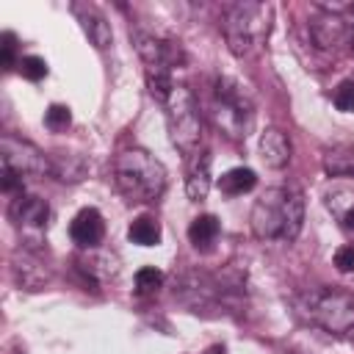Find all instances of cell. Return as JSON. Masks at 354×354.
Masks as SVG:
<instances>
[{
	"instance_id": "13",
	"label": "cell",
	"mask_w": 354,
	"mask_h": 354,
	"mask_svg": "<svg viewBox=\"0 0 354 354\" xmlns=\"http://www.w3.org/2000/svg\"><path fill=\"white\" fill-rule=\"evenodd\" d=\"M260 158L268 169H285L293 158L290 138L279 127H266L260 133Z\"/></svg>"
},
{
	"instance_id": "2",
	"label": "cell",
	"mask_w": 354,
	"mask_h": 354,
	"mask_svg": "<svg viewBox=\"0 0 354 354\" xmlns=\"http://www.w3.org/2000/svg\"><path fill=\"white\" fill-rule=\"evenodd\" d=\"M271 28H274V8L268 3H257V0L232 3L221 22L227 47L238 58L254 55L268 41Z\"/></svg>"
},
{
	"instance_id": "10",
	"label": "cell",
	"mask_w": 354,
	"mask_h": 354,
	"mask_svg": "<svg viewBox=\"0 0 354 354\" xmlns=\"http://www.w3.org/2000/svg\"><path fill=\"white\" fill-rule=\"evenodd\" d=\"M69 235H72V241H75L80 249H97V246L102 243V238H105V221H102L100 210H97V207H83V210L72 218Z\"/></svg>"
},
{
	"instance_id": "7",
	"label": "cell",
	"mask_w": 354,
	"mask_h": 354,
	"mask_svg": "<svg viewBox=\"0 0 354 354\" xmlns=\"http://www.w3.org/2000/svg\"><path fill=\"white\" fill-rule=\"evenodd\" d=\"M0 163L14 169L19 177H41V174H53L50 158L30 141L17 138L11 133L3 136L0 141Z\"/></svg>"
},
{
	"instance_id": "23",
	"label": "cell",
	"mask_w": 354,
	"mask_h": 354,
	"mask_svg": "<svg viewBox=\"0 0 354 354\" xmlns=\"http://www.w3.org/2000/svg\"><path fill=\"white\" fill-rule=\"evenodd\" d=\"M127 238L138 246H158L160 243V224L152 216H138L127 227Z\"/></svg>"
},
{
	"instance_id": "19",
	"label": "cell",
	"mask_w": 354,
	"mask_h": 354,
	"mask_svg": "<svg viewBox=\"0 0 354 354\" xmlns=\"http://www.w3.org/2000/svg\"><path fill=\"white\" fill-rule=\"evenodd\" d=\"M324 171L329 177H354V147L335 144L324 152Z\"/></svg>"
},
{
	"instance_id": "6",
	"label": "cell",
	"mask_w": 354,
	"mask_h": 354,
	"mask_svg": "<svg viewBox=\"0 0 354 354\" xmlns=\"http://www.w3.org/2000/svg\"><path fill=\"white\" fill-rule=\"evenodd\" d=\"M285 199L288 188H268L249 213V227L260 241H282L285 230Z\"/></svg>"
},
{
	"instance_id": "11",
	"label": "cell",
	"mask_w": 354,
	"mask_h": 354,
	"mask_svg": "<svg viewBox=\"0 0 354 354\" xmlns=\"http://www.w3.org/2000/svg\"><path fill=\"white\" fill-rule=\"evenodd\" d=\"M310 36L315 41V47L321 50H329L335 53L340 44H346V36H348V25L337 17V14H318L310 19Z\"/></svg>"
},
{
	"instance_id": "4",
	"label": "cell",
	"mask_w": 354,
	"mask_h": 354,
	"mask_svg": "<svg viewBox=\"0 0 354 354\" xmlns=\"http://www.w3.org/2000/svg\"><path fill=\"white\" fill-rule=\"evenodd\" d=\"M299 310L310 324L332 332V335H346L354 329V293L343 288H313L301 293Z\"/></svg>"
},
{
	"instance_id": "24",
	"label": "cell",
	"mask_w": 354,
	"mask_h": 354,
	"mask_svg": "<svg viewBox=\"0 0 354 354\" xmlns=\"http://www.w3.org/2000/svg\"><path fill=\"white\" fill-rule=\"evenodd\" d=\"M163 288V271L155 266H144L136 271V290L138 293H158Z\"/></svg>"
},
{
	"instance_id": "31",
	"label": "cell",
	"mask_w": 354,
	"mask_h": 354,
	"mask_svg": "<svg viewBox=\"0 0 354 354\" xmlns=\"http://www.w3.org/2000/svg\"><path fill=\"white\" fill-rule=\"evenodd\" d=\"M346 44L351 47V53H354V22L348 25V36H346Z\"/></svg>"
},
{
	"instance_id": "12",
	"label": "cell",
	"mask_w": 354,
	"mask_h": 354,
	"mask_svg": "<svg viewBox=\"0 0 354 354\" xmlns=\"http://www.w3.org/2000/svg\"><path fill=\"white\" fill-rule=\"evenodd\" d=\"M207 191H210V152L196 149L185 166V196L191 202H202L207 199Z\"/></svg>"
},
{
	"instance_id": "27",
	"label": "cell",
	"mask_w": 354,
	"mask_h": 354,
	"mask_svg": "<svg viewBox=\"0 0 354 354\" xmlns=\"http://www.w3.org/2000/svg\"><path fill=\"white\" fill-rule=\"evenodd\" d=\"M332 102H335V108H337V111L351 113V111H354V80H343V83L335 88Z\"/></svg>"
},
{
	"instance_id": "8",
	"label": "cell",
	"mask_w": 354,
	"mask_h": 354,
	"mask_svg": "<svg viewBox=\"0 0 354 354\" xmlns=\"http://www.w3.org/2000/svg\"><path fill=\"white\" fill-rule=\"evenodd\" d=\"M133 36V44H136V53L141 55V61L147 66H180L185 64V53L180 47V41L169 39V36H160V33H152L147 28H136L130 30Z\"/></svg>"
},
{
	"instance_id": "29",
	"label": "cell",
	"mask_w": 354,
	"mask_h": 354,
	"mask_svg": "<svg viewBox=\"0 0 354 354\" xmlns=\"http://www.w3.org/2000/svg\"><path fill=\"white\" fill-rule=\"evenodd\" d=\"M332 260H335V268H337L340 274H354V246H351V243L340 246Z\"/></svg>"
},
{
	"instance_id": "1",
	"label": "cell",
	"mask_w": 354,
	"mask_h": 354,
	"mask_svg": "<svg viewBox=\"0 0 354 354\" xmlns=\"http://www.w3.org/2000/svg\"><path fill=\"white\" fill-rule=\"evenodd\" d=\"M113 185L127 202L149 205L166 191V169L147 149H124L113 160Z\"/></svg>"
},
{
	"instance_id": "9",
	"label": "cell",
	"mask_w": 354,
	"mask_h": 354,
	"mask_svg": "<svg viewBox=\"0 0 354 354\" xmlns=\"http://www.w3.org/2000/svg\"><path fill=\"white\" fill-rule=\"evenodd\" d=\"M8 216L19 230H33V232H44L47 221H50V205L41 196L33 194H17L8 205Z\"/></svg>"
},
{
	"instance_id": "20",
	"label": "cell",
	"mask_w": 354,
	"mask_h": 354,
	"mask_svg": "<svg viewBox=\"0 0 354 354\" xmlns=\"http://www.w3.org/2000/svg\"><path fill=\"white\" fill-rule=\"evenodd\" d=\"M254 185H257V174L246 166H235L218 177V191L224 196H241V194L252 191Z\"/></svg>"
},
{
	"instance_id": "28",
	"label": "cell",
	"mask_w": 354,
	"mask_h": 354,
	"mask_svg": "<svg viewBox=\"0 0 354 354\" xmlns=\"http://www.w3.org/2000/svg\"><path fill=\"white\" fill-rule=\"evenodd\" d=\"M17 64H19L17 61V39H14V33H3L0 36V66L11 69Z\"/></svg>"
},
{
	"instance_id": "14",
	"label": "cell",
	"mask_w": 354,
	"mask_h": 354,
	"mask_svg": "<svg viewBox=\"0 0 354 354\" xmlns=\"http://www.w3.org/2000/svg\"><path fill=\"white\" fill-rule=\"evenodd\" d=\"M72 11H75V17L80 19L83 33L88 36V41H91L97 50H108V47L113 44V30H111V22L105 19V14H100L94 6H75Z\"/></svg>"
},
{
	"instance_id": "3",
	"label": "cell",
	"mask_w": 354,
	"mask_h": 354,
	"mask_svg": "<svg viewBox=\"0 0 354 354\" xmlns=\"http://www.w3.org/2000/svg\"><path fill=\"white\" fill-rule=\"evenodd\" d=\"M210 116L213 124L232 141H243L254 122V102L249 91L230 75H218L213 80L210 97Z\"/></svg>"
},
{
	"instance_id": "18",
	"label": "cell",
	"mask_w": 354,
	"mask_h": 354,
	"mask_svg": "<svg viewBox=\"0 0 354 354\" xmlns=\"http://www.w3.org/2000/svg\"><path fill=\"white\" fill-rule=\"evenodd\" d=\"M14 271H17L19 285L28 288V290H39V288H44L50 282V271L41 266V260L30 257L28 252H22V263L14 260Z\"/></svg>"
},
{
	"instance_id": "5",
	"label": "cell",
	"mask_w": 354,
	"mask_h": 354,
	"mask_svg": "<svg viewBox=\"0 0 354 354\" xmlns=\"http://www.w3.org/2000/svg\"><path fill=\"white\" fill-rule=\"evenodd\" d=\"M166 124H169V138L171 144L191 158L196 149H202V116H199V102L188 86H174L171 97L166 100Z\"/></svg>"
},
{
	"instance_id": "30",
	"label": "cell",
	"mask_w": 354,
	"mask_h": 354,
	"mask_svg": "<svg viewBox=\"0 0 354 354\" xmlns=\"http://www.w3.org/2000/svg\"><path fill=\"white\" fill-rule=\"evenodd\" d=\"M202 354H227V348H224L221 343H213V346H207Z\"/></svg>"
},
{
	"instance_id": "17",
	"label": "cell",
	"mask_w": 354,
	"mask_h": 354,
	"mask_svg": "<svg viewBox=\"0 0 354 354\" xmlns=\"http://www.w3.org/2000/svg\"><path fill=\"white\" fill-rule=\"evenodd\" d=\"M326 210L340 221V227L354 230V191L351 188H332L324 196Z\"/></svg>"
},
{
	"instance_id": "15",
	"label": "cell",
	"mask_w": 354,
	"mask_h": 354,
	"mask_svg": "<svg viewBox=\"0 0 354 354\" xmlns=\"http://www.w3.org/2000/svg\"><path fill=\"white\" fill-rule=\"evenodd\" d=\"M304 227V194L293 185H288V199H285V230H282V243H293Z\"/></svg>"
},
{
	"instance_id": "22",
	"label": "cell",
	"mask_w": 354,
	"mask_h": 354,
	"mask_svg": "<svg viewBox=\"0 0 354 354\" xmlns=\"http://www.w3.org/2000/svg\"><path fill=\"white\" fill-rule=\"evenodd\" d=\"M174 80H171V69L169 66H147V88H149V97L160 105H166V100L171 97L174 91Z\"/></svg>"
},
{
	"instance_id": "21",
	"label": "cell",
	"mask_w": 354,
	"mask_h": 354,
	"mask_svg": "<svg viewBox=\"0 0 354 354\" xmlns=\"http://www.w3.org/2000/svg\"><path fill=\"white\" fill-rule=\"evenodd\" d=\"M53 166V177L64 180V183H77L86 177V160L80 155H69V152H55L50 158Z\"/></svg>"
},
{
	"instance_id": "25",
	"label": "cell",
	"mask_w": 354,
	"mask_h": 354,
	"mask_svg": "<svg viewBox=\"0 0 354 354\" xmlns=\"http://www.w3.org/2000/svg\"><path fill=\"white\" fill-rule=\"evenodd\" d=\"M44 124H47L53 133H61V130H66V127L72 124V111H69L66 105L53 102V105L44 111Z\"/></svg>"
},
{
	"instance_id": "26",
	"label": "cell",
	"mask_w": 354,
	"mask_h": 354,
	"mask_svg": "<svg viewBox=\"0 0 354 354\" xmlns=\"http://www.w3.org/2000/svg\"><path fill=\"white\" fill-rule=\"evenodd\" d=\"M17 69H19L22 77H28L33 83L41 80V77H47V61L39 58V55H22L19 64H17Z\"/></svg>"
},
{
	"instance_id": "16",
	"label": "cell",
	"mask_w": 354,
	"mask_h": 354,
	"mask_svg": "<svg viewBox=\"0 0 354 354\" xmlns=\"http://www.w3.org/2000/svg\"><path fill=\"white\" fill-rule=\"evenodd\" d=\"M218 232H221V224H218V218H216L213 213H202V216H196V218L188 224V241H191L199 252H207V249L216 243Z\"/></svg>"
}]
</instances>
